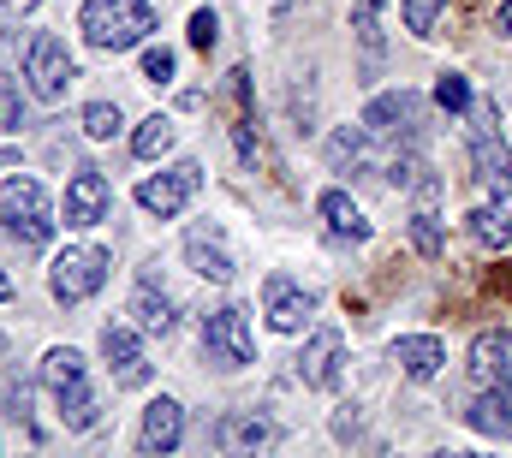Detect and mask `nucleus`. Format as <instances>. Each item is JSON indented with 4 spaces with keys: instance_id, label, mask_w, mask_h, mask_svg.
<instances>
[{
    "instance_id": "nucleus-36",
    "label": "nucleus",
    "mask_w": 512,
    "mask_h": 458,
    "mask_svg": "<svg viewBox=\"0 0 512 458\" xmlns=\"http://www.w3.org/2000/svg\"><path fill=\"white\" fill-rule=\"evenodd\" d=\"M292 6H304V0H268V12H292Z\"/></svg>"
},
{
    "instance_id": "nucleus-4",
    "label": "nucleus",
    "mask_w": 512,
    "mask_h": 458,
    "mask_svg": "<svg viewBox=\"0 0 512 458\" xmlns=\"http://www.w3.org/2000/svg\"><path fill=\"white\" fill-rule=\"evenodd\" d=\"M108 268H114L108 250H96V244H72V250L54 256V268H48V292L72 310V304H84V298H96V292L108 286Z\"/></svg>"
},
{
    "instance_id": "nucleus-24",
    "label": "nucleus",
    "mask_w": 512,
    "mask_h": 458,
    "mask_svg": "<svg viewBox=\"0 0 512 458\" xmlns=\"http://www.w3.org/2000/svg\"><path fill=\"white\" fill-rule=\"evenodd\" d=\"M173 137H179V125H173V119L149 114L137 131H131V155H137V161H161V155L173 149Z\"/></svg>"
},
{
    "instance_id": "nucleus-30",
    "label": "nucleus",
    "mask_w": 512,
    "mask_h": 458,
    "mask_svg": "<svg viewBox=\"0 0 512 458\" xmlns=\"http://www.w3.org/2000/svg\"><path fill=\"white\" fill-rule=\"evenodd\" d=\"M173 66H179L173 48H143V78L149 84H173Z\"/></svg>"
},
{
    "instance_id": "nucleus-2",
    "label": "nucleus",
    "mask_w": 512,
    "mask_h": 458,
    "mask_svg": "<svg viewBox=\"0 0 512 458\" xmlns=\"http://www.w3.org/2000/svg\"><path fill=\"white\" fill-rule=\"evenodd\" d=\"M42 393L54 399V411H60V423H66L72 435H84V429H96V417H102V399L90 393V375H84V357H78L72 345H54V351L42 357Z\"/></svg>"
},
{
    "instance_id": "nucleus-3",
    "label": "nucleus",
    "mask_w": 512,
    "mask_h": 458,
    "mask_svg": "<svg viewBox=\"0 0 512 458\" xmlns=\"http://www.w3.org/2000/svg\"><path fill=\"white\" fill-rule=\"evenodd\" d=\"M0 227L6 238H18L24 250H42L48 238H54V209H48V191H42V179H30V173H6L0 179Z\"/></svg>"
},
{
    "instance_id": "nucleus-23",
    "label": "nucleus",
    "mask_w": 512,
    "mask_h": 458,
    "mask_svg": "<svg viewBox=\"0 0 512 458\" xmlns=\"http://www.w3.org/2000/svg\"><path fill=\"white\" fill-rule=\"evenodd\" d=\"M233 78V143H239V161L256 167V131H251V72H227Z\"/></svg>"
},
{
    "instance_id": "nucleus-7",
    "label": "nucleus",
    "mask_w": 512,
    "mask_h": 458,
    "mask_svg": "<svg viewBox=\"0 0 512 458\" xmlns=\"http://www.w3.org/2000/svg\"><path fill=\"white\" fill-rule=\"evenodd\" d=\"M203 357L215 363V369H245L256 363V334H251V316L239 310V304H221L215 316H203Z\"/></svg>"
},
{
    "instance_id": "nucleus-17",
    "label": "nucleus",
    "mask_w": 512,
    "mask_h": 458,
    "mask_svg": "<svg viewBox=\"0 0 512 458\" xmlns=\"http://www.w3.org/2000/svg\"><path fill=\"white\" fill-rule=\"evenodd\" d=\"M126 316L143 328V334H173V322H179V304H173V292H167V286H155V274H143V280L131 286Z\"/></svg>"
},
{
    "instance_id": "nucleus-21",
    "label": "nucleus",
    "mask_w": 512,
    "mask_h": 458,
    "mask_svg": "<svg viewBox=\"0 0 512 458\" xmlns=\"http://www.w3.org/2000/svg\"><path fill=\"white\" fill-rule=\"evenodd\" d=\"M316 215L328 221V232H334V238H346V244H364V238L376 232V227H370V215H364L346 191H322V197H316Z\"/></svg>"
},
{
    "instance_id": "nucleus-14",
    "label": "nucleus",
    "mask_w": 512,
    "mask_h": 458,
    "mask_svg": "<svg viewBox=\"0 0 512 458\" xmlns=\"http://www.w3.org/2000/svg\"><path fill=\"white\" fill-rule=\"evenodd\" d=\"M340 363H346V334L340 328H316L304 340V357H298V381L316 387V393H328L340 381Z\"/></svg>"
},
{
    "instance_id": "nucleus-37",
    "label": "nucleus",
    "mask_w": 512,
    "mask_h": 458,
    "mask_svg": "<svg viewBox=\"0 0 512 458\" xmlns=\"http://www.w3.org/2000/svg\"><path fill=\"white\" fill-rule=\"evenodd\" d=\"M0 42H6V12H0Z\"/></svg>"
},
{
    "instance_id": "nucleus-35",
    "label": "nucleus",
    "mask_w": 512,
    "mask_h": 458,
    "mask_svg": "<svg viewBox=\"0 0 512 458\" xmlns=\"http://www.w3.org/2000/svg\"><path fill=\"white\" fill-rule=\"evenodd\" d=\"M6 298H12V274L0 268V304H6Z\"/></svg>"
},
{
    "instance_id": "nucleus-10",
    "label": "nucleus",
    "mask_w": 512,
    "mask_h": 458,
    "mask_svg": "<svg viewBox=\"0 0 512 458\" xmlns=\"http://www.w3.org/2000/svg\"><path fill=\"white\" fill-rule=\"evenodd\" d=\"M137 334H143L137 322H108L102 328V357H108L114 387H149V375H155V363H149V351H143Z\"/></svg>"
},
{
    "instance_id": "nucleus-11",
    "label": "nucleus",
    "mask_w": 512,
    "mask_h": 458,
    "mask_svg": "<svg viewBox=\"0 0 512 458\" xmlns=\"http://www.w3.org/2000/svg\"><path fill=\"white\" fill-rule=\"evenodd\" d=\"M262 316L274 334H304V322L316 316V292L298 286L292 274H268L262 280Z\"/></svg>"
},
{
    "instance_id": "nucleus-5",
    "label": "nucleus",
    "mask_w": 512,
    "mask_h": 458,
    "mask_svg": "<svg viewBox=\"0 0 512 458\" xmlns=\"http://www.w3.org/2000/svg\"><path fill=\"white\" fill-rule=\"evenodd\" d=\"M471 161H477V179H483L489 203H507L512 209V149H507V137H501V114H495V108H477Z\"/></svg>"
},
{
    "instance_id": "nucleus-29",
    "label": "nucleus",
    "mask_w": 512,
    "mask_h": 458,
    "mask_svg": "<svg viewBox=\"0 0 512 458\" xmlns=\"http://www.w3.org/2000/svg\"><path fill=\"white\" fill-rule=\"evenodd\" d=\"M435 102H441L447 114H465V108H471V84H465V72H441V84H435Z\"/></svg>"
},
{
    "instance_id": "nucleus-9",
    "label": "nucleus",
    "mask_w": 512,
    "mask_h": 458,
    "mask_svg": "<svg viewBox=\"0 0 512 458\" xmlns=\"http://www.w3.org/2000/svg\"><path fill=\"white\" fill-rule=\"evenodd\" d=\"M197 191H203V167H197V161H173V167H161V173H149V179L137 185V209L173 221Z\"/></svg>"
},
{
    "instance_id": "nucleus-8",
    "label": "nucleus",
    "mask_w": 512,
    "mask_h": 458,
    "mask_svg": "<svg viewBox=\"0 0 512 458\" xmlns=\"http://www.w3.org/2000/svg\"><path fill=\"white\" fill-rule=\"evenodd\" d=\"M364 125L376 131V143L411 149V143L423 137V96H417V90H387V96H376V102L364 108Z\"/></svg>"
},
{
    "instance_id": "nucleus-26",
    "label": "nucleus",
    "mask_w": 512,
    "mask_h": 458,
    "mask_svg": "<svg viewBox=\"0 0 512 458\" xmlns=\"http://www.w3.org/2000/svg\"><path fill=\"white\" fill-rule=\"evenodd\" d=\"M411 250L429 256V262L447 250V221L435 215V203H417V215H411Z\"/></svg>"
},
{
    "instance_id": "nucleus-31",
    "label": "nucleus",
    "mask_w": 512,
    "mask_h": 458,
    "mask_svg": "<svg viewBox=\"0 0 512 458\" xmlns=\"http://www.w3.org/2000/svg\"><path fill=\"white\" fill-rule=\"evenodd\" d=\"M215 36H221V18H215L209 6H203V12H191V48H203V54H209V48H215Z\"/></svg>"
},
{
    "instance_id": "nucleus-19",
    "label": "nucleus",
    "mask_w": 512,
    "mask_h": 458,
    "mask_svg": "<svg viewBox=\"0 0 512 458\" xmlns=\"http://www.w3.org/2000/svg\"><path fill=\"white\" fill-rule=\"evenodd\" d=\"M471 381L477 387H489V381H512V334L507 328H483L477 340H471Z\"/></svg>"
},
{
    "instance_id": "nucleus-16",
    "label": "nucleus",
    "mask_w": 512,
    "mask_h": 458,
    "mask_svg": "<svg viewBox=\"0 0 512 458\" xmlns=\"http://www.w3.org/2000/svg\"><path fill=\"white\" fill-rule=\"evenodd\" d=\"M179 441H185V405H179V399H149V405H143L137 447L149 458H161V453H173Z\"/></svg>"
},
{
    "instance_id": "nucleus-12",
    "label": "nucleus",
    "mask_w": 512,
    "mask_h": 458,
    "mask_svg": "<svg viewBox=\"0 0 512 458\" xmlns=\"http://www.w3.org/2000/svg\"><path fill=\"white\" fill-rule=\"evenodd\" d=\"M108 209H114V185L96 167H84V173L66 179V203H60V221L66 227H102Z\"/></svg>"
},
{
    "instance_id": "nucleus-22",
    "label": "nucleus",
    "mask_w": 512,
    "mask_h": 458,
    "mask_svg": "<svg viewBox=\"0 0 512 458\" xmlns=\"http://www.w3.org/2000/svg\"><path fill=\"white\" fill-rule=\"evenodd\" d=\"M370 149H376V131L358 119V125H340L334 137H328V167L334 173H346V167H364L370 161Z\"/></svg>"
},
{
    "instance_id": "nucleus-18",
    "label": "nucleus",
    "mask_w": 512,
    "mask_h": 458,
    "mask_svg": "<svg viewBox=\"0 0 512 458\" xmlns=\"http://www.w3.org/2000/svg\"><path fill=\"white\" fill-rule=\"evenodd\" d=\"M465 423H471L477 435H489V441H512V381H489V387L471 399Z\"/></svg>"
},
{
    "instance_id": "nucleus-32",
    "label": "nucleus",
    "mask_w": 512,
    "mask_h": 458,
    "mask_svg": "<svg viewBox=\"0 0 512 458\" xmlns=\"http://www.w3.org/2000/svg\"><path fill=\"white\" fill-rule=\"evenodd\" d=\"M24 125V96L12 84H0V131H18Z\"/></svg>"
},
{
    "instance_id": "nucleus-28",
    "label": "nucleus",
    "mask_w": 512,
    "mask_h": 458,
    "mask_svg": "<svg viewBox=\"0 0 512 458\" xmlns=\"http://www.w3.org/2000/svg\"><path fill=\"white\" fill-rule=\"evenodd\" d=\"M120 125H126V114H120L114 102H90V108H84V137H96V143H108Z\"/></svg>"
},
{
    "instance_id": "nucleus-20",
    "label": "nucleus",
    "mask_w": 512,
    "mask_h": 458,
    "mask_svg": "<svg viewBox=\"0 0 512 458\" xmlns=\"http://www.w3.org/2000/svg\"><path fill=\"white\" fill-rule=\"evenodd\" d=\"M268 441H274V423L256 417V411H227V417L215 423V447H221V453H256V447H268Z\"/></svg>"
},
{
    "instance_id": "nucleus-27",
    "label": "nucleus",
    "mask_w": 512,
    "mask_h": 458,
    "mask_svg": "<svg viewBox=\"0 0 512 458\" xmlns=\"http://www.w3.org/2000/svg\"><path fill=\"white\" fill-rule=\"evenodd\" d=\"M399 6H405V30L411 36H435V24L447 12V0H399Z\"/></svg>"
},
{
    "instance_id": "nucleus-13",
    "label": "nucleus",
    "mask_w": 512,
    "mask_h": 458,
    "mask_svg": "<svg viewBox=\"0 0 512 458\" xmlns=\"http://www.w3.org/2000/svg\"><path fill=\"white\" fill-rule=\"evenodd\" d=\"M185 262H191V274H203V280H215V286H227L233 280V250H227V232L215 227V221H197V227L185 232Z\"/></svg>"
},
{
    "instance_id": "nucleus-1",
    "label": "nucleus",
    "mask_w": 512,
    "mask_h": 458,
    "mask_svg": "<svg viewBox=\"0 0 512 458\" xmlns=\"http://www.w3.org/2000/svg\"><path fill=\"white\" fill-rule=\"evenodd\" d=\"M78 30L96 54H126V48H143L155 36V6L149 0H84Z\"/></svg>"
},
{
    "instance_id": "nucleus-25",
    "label": "nucleus",
    "mask_w": 512,
    "mask_h": 458,
    "mask_svg": "<svg viewBox=\"0 0 512 458\" xmlns=\"http://www.w3.org/2000/svg\"><path fill=\"white\" fill-rule=\"evenodd\" d=\"M471 238L489 244V250H507L512 244V209L507 203H483V209H471Z\"/></svg>"
},
{
    "instance_id": "nucleus-33",
    "label": "nucleus",
    "mask_w": 512,
    "mask_h": 458,
    "mask_svg": "<svg viewBox=\"0 0 512 458\" xmlns=\"http://www.w3.org/2000/svg\"><path fill=\"white\" fill-rule=\"evenodd\" d=\"M387 0H352V18H382Z\"/></svg>"
},
{
    "instance_id": "nucleus-6",
    "label": "nucleus",
    "mask_w": 512,
    "mask_h": 458,
    "mask_svg": "<svg viewBox=\"0 0 512 458\" xmlns=\"http://www.w3.org/2000/svg\"><path fill=\"white\" fill-rule=\"evenodd\" d=\"M24 78H30V96H36V102H66L78 66H72L66 42H60L54 30H36V36H30V48H24Z\"/></svg>"
},
{
    "instance_id": "nucleus-15",
    "label": "nucleus",
    "mask_w": 512,
    "mask_h": 458,
    "mask_svg": "<svg viewBox=\"0 0 512 458\" xmlns=\"http://www.w3.org/2000/svg\"><path fill=\"white\" fill-rule=\"evenodd\" d=\"M387 357L399 363L405 381H435L447 369V340L441 334H399V340L387 345Z\"/></svg>"
},
{
    "instance_id": "nucleus-34",
    "label": "nucleus",
    "mask_w": 512,
    "mask_h": 458,
    "mask_svg": "<svg viewBox=\"0 0 512 458\" xmlns=\"http://www.w3.org/2000/svg\"><path fill=\"white\" fill-rule=\"evenodd\" d=\"M495 30H501V36H512V0H501V12H495Z\"/></svg>"
}]
</instances>
